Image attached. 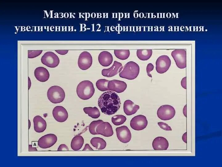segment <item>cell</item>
I'll return each instance as SVG.
<instances>
[{
	"instance_id": "cell-10",
	"label": "cell",
	"mask_w": 222,
	"mask_h": 167,
	"mask_svg": "<svg viewBox=\"0 0 222 167\" xmlns=\"http://www.w3.org/2000/svg\"><path fill=\"white\" fill-rule=\"evenodd\" d=\"M92 61V57L90 53L87 51H83L80 53L78 58V66L82 70L88 69L91 66Z\"/></svg>"
},
{
	"instance_id": "cell-4",
	"label": "cell",
	"mask_w": 222,
	"mask_h": 167,
	"mask_svg": "<svg viewBox=\"0 0 222 167\" xmlns=\"http://www.w3.org/2000/svg\"><path fill=\"white\" fill-rule=\"evenodd\" d=\"M139 66L135 62L131 61L127 63L119 74L120 77L129 80L135 79L139 72Z\"/></svg>"
},
{
	"instance_id": "cell-25",
	"label": "cell",
	"mask_w": 222,
	"mask_h": 167,
	"mask_svg": "<svg viewBox=\"0 0 222 167\" xmlns=\"http://www.w3.org/2000/svg\"><path fill=\"white\" fill-rule=\"evenodd\" d=\"M83 110L85 113L93 118H98L100 115V112L96 107H84Z\"/></svg>"
},
{
	"instance_id": "cell-30",
	"label": "cell",
	"mask_w": 222,
	"mask_h": 167,
	"mask_svg": "<svg viewBox=\"0 0 222 167\" xmlns=\"http://www.w3.org/2000/svg\"><path fill=\"white\" fill-rule=\"evenodd\" d=\"M158 124L159 127L165 131H172V129L167 124L162 122H159Z\"/></svg>"
},
{
	"instance_id": "cell-19",
	"label": "cell",
	"mask_w": 222,
	"mask_h": 167,
	"mask_svg": "<svg viewBox=\"0 0 222 167\" xmlns=\"http://www.w3.org/2000/svg\"><path fill=\"white\" fill-rule=\"evenodd\" d=\"M98 60L100 64L102 66H108L112 63L113 57L110 52L107 51H103L99 54Z\"/></svg>"
},
{
	"instance_id": "cell-34",
	"label": "cell",
	"mask_w": 222,
	"mask_h": 167,
	"mask_svg": "<svg viewBox=\"0 0 222 167\" xmlns=\"http://www.w3.org/2000/svg\"><path fill=\"white\" fill-rule=\"evenodd\" d=\"M55 51L58 54L60 55H65L67 54L68 51V50H55Z\"/></svg>"
},
{
	"instance_id": "cell-13",
	"label": "cell",
	"mask_w": 222,
	"mask_h": 167,
	"mask_svg": "<svg viewBox=\"0 0 222 167\" xmlns=\"http://www.w3.org/2000/svg\"><path fill=\"white\" fill-rule=\"evenodd\" d=\"M116 134L118 140L121 142L126 143L131 140V135L130 131L125 126L117 127L116 129Z\"/></svg>"
},
{
	"instance_id": "cell-16",
	"label": "cell",
	"mask_w": 222,
	"mask_h": 167,
	"mask_svg": "<svg viewBox=\"0 0 222 167\" xmlns=\"http://www.w3.org/2000/svg\"><path fill=\"white\" fill-rule=\"evenodd\" d=\"M127 87V84L125 82L117 79L109 80L108 84L109 90L118 93L123 92Z\"/></svg>"
},
{
	"instance_id": "cell-36",
	"label": "cell",
	"mask_w": 222,
	"mask_h": 167,
	"mask_svg": "<svg viewBox=\"0 0 222 167\" xmlns=\"http://www.w3.org/2000/svg\"><path fill=\"white\" fill-rule=\"evenodd\" d=\"M182 139L186 143H187V132H186L182 136Z\"/></svg>"
},
{
	"instance_id": "cell-31",
	"label": "cell",
	"mask_w": 222,
	"mask_h": 167,
	"mask_svg": "<svg viewBox=\"0 0 222 167\" xmlns=\"http://www.w3.org/2000/svg\"><path fill=\"white\" fill-rule=\"evenodd\" d=\"M154 68V66L151 63H149L146 66V70L147 75L149 76L152 77V76L150 74V72L152 71Z\"/></svg>"
},
{
	"instance_id": "cell-29",
	"label": "cell",
	"mask_w": 222,
	"mask_h": 167,
	"mask_svg": "<svg viewBox=\"0 0 222 167\" xmlns=\"http://www.w3.org/2000/svg\"><path fill=\"white\" fill-rule=\"evenodd\" d=\"M43 51L42 50H28V57L32 58L39 55Z\"/></svg>"
},
{
	"instance_id": "cell-9",
	"label": "cell",
	"mask_w": 222,
	"mask_h": 167,
	"mask_svg": "<svg viewBox=\"0 0 222 167\" xmlns=\"http://www.w3.org/2000/svg\"><path fill=\"white\" fill-rule=\"evenodd\" d=\"M171 65V60L169 57L166 55L159 56L156 62V69L157 72L162 74L169 69Z\"/></svg>"
},
{
	"instance_id": "cell-14",
	"label": "cell",
	"mask_w": 222,
	"mask_h": 167,
	"mask_svg": "<svg viewBox=\"0 0 222 167\" xmlns=\"http://www.w3.org/2000/svg\"><path fill=\"white\" fill-rule=\"evenodd\" d=\"M123 68L122 64L121 62L115 61L110 67L104 69L102 70V75L105 77H113L121 71Z\"/></svg>"
},
{
	"instance_id": "cell-8",
	"label": "cell",
	"mask_w": 222,
	"mask_h": 167,
	"mask_svg": "<svg viewBox=\"0 0 222 167\" xmlns=\"http://www.w3.org/2000/svg\"><path fill=\"white\" fill-rule=\"evenodd\" d=\"M41 61L43 64L50 68L56 67L60 63V59L57 55L51 51L46 52L41 57Z\"/></svg>"
},
{
	"instance_id": "cell-23",
	"label": "cell",
	"mask_w": 222,
	"mask_h": 167,
	"mask_svg": "<svg viewBox=\"0 0 222 167\" xmlns=\"http://www.w3.org/2000/svg\"><path fill=\"white\" fill-rule=\"evenodd\" d=\"M90 142L92 145L98 150L103 149L106 145L105 141L100 137H93L91 139Z\"/></svg>"
},
{
	"instance_id": "cell-1",
	"label": "cell",
	"mask_w": 222,
	"mask_h": 167,
	"mask_svg": "<svg viewBox=\"0 0 222 167\" xmlns=\"http://www.w3.org/2000/svg\"><path fill=\"white\" fill-rule=\"evenodd\" d=\"M98 104L103 113L109 115L115 113L119 109L121 102L117 94L113 91H108L100 96Z\"/></svg>"
},
{
	"instance_id": "cell-6",
	"label": "cell",
	"mask_w": 222,
	"mask_h": 167,
	"mask_svg": "<svg viewBox=\"0 0 222 167\" xmlns=\"http://www.w3.org/2000/svg\"><path fill=\"white\" fill-rule=\"evenodd\" d=\"M175 114V111L174 108L168 105H161L157 111L158 117L163 120H168L172 118Z\"/></svg>"
},
{
	"instance_id": "cell-26",
	"label": "cell",
	"mask_w": 222,
	"mask_h": 167,
	"mask_svg": "<svg viewBox=\"0 0 222 167\" xmlns=\"http://www.w3.org/2000/svg\"><path fill=\"white\" fill-rule=\"evenodd\" d=\"M114 52L117 58L122 60L127 59L130 55V51L128 49H115Z\"/></svg>"
},
{
	"instance_id": "cell-28",
	"label": "cell",
	"mask_w": 222,
	"mask_h": 167,
	"mask_svg": "<svg viewBox=\"0 0 222 167\" xmlns=\"http://www.w3.org/2000/svg\"><path fill=\"white\" fill-rule=\"evenodd\" d=\"M112 123L116 126H118L123 124L126 120V117L122 115H117L112 118Z\"/></svg>"
},
{
	"instance_id": "cell-35",
	"label": "cell",
	"mask_w": 222,
	"mask_h": 167,
	"mask_svg": "<svg viewBox=\"0 0 222 167\" xmlns=\"http://www.w3.org/2000/svg\"><path fill=\"white\" fill-rule=\"evenodd\" d=\"M86 150L93 151V149L90 147L89 144L87 143L85 144L84 148L82 150V151Z\"/></svg>"
},
{
	"instance_id": "cell-22",
	"label": "cell",
	"mask_w": 222,
	"mask_h": 167,
	"mask_svg": "<svg viewBox=\"0 0 222 167\" xmlns=\"http://www.w3.org/2000/svg\"><path fill=\"white\" fill-rule=\"evenodd\" d=\"M84 143L83 137L80 135H75L71 142V147L74 150H78L82 147Z\"/></svg>"
},
{
	"instance_id": "cell-38",
	"label": "cell",
	"mask_w": 222,
	"mask_h": 167,
	"mask_svg": "<svg viewBox=\"0 0 222 167\" xmlns=\"http://www.w3.org/2000/svg\"><path fill=\"white\" fill-rule=\"evenodd\" d=\"M186 107V105L184 106L183 110V114L186 117H187Z\"/></svg>"
},
{
	"instance_id": "cell-11",
	"label": "cell",
	"mask_w": 222,
	"mask_h": 167,
	"mask_svg": "<svg viewBox=\"0 0 222 167\" xmlns=\"http://www.w3.org/2000/svg\"><path fill=\"white\" fill-rule=\"evenodd\" d=\"M148 124L146 117L142 115H139L133 117L130 121V126L134 130L140 131L146 128Z\"/></svg>"
},
{
	"instance_id": "cell-20",
	"label": "cell",
	"mask_w": 222,
	"mask_h": 167,
	"mask_svg": "<svg viewBox=\"0 0 222 167\" xmlns=\"http://www.w3.org/2000/svg\"><path fill=\"white\" fill-rule=\"evenodd\" d=\"M34 127L35 131L38 133L43 132L46 129L47 123L45 120L39 115L35 116L33 118Z\"/></svg>"
},
{
	"instance_id": "cell-12",
	"label": "cell",
	"mask_w": 222,
	"mask_h": 167,
	"mask_svg": "<svg viewBox=\"0 0 222 167\" xmlns=\"http://www.w3.org/2000/svg\"><path fill=\"white\" fill-rule=\"evenodd\" d=\"M56 136L52 134L46 135L39 138L38 141V145L42 148H49L57 142Z\"/></svg>"
},
{
	"instance_id": "cell-24",
	"label": "cell",
	"mask_w": 222,
	"mask_h": 167,
	"mask_svg": "<svg viewBox=\"0 0 222 167\" xmlns=\"http://www.w3.org/2000/svg\"><path fill=\"white\" fill-rule=\"evenodd\" d=\"M152 50L151 49H140L137 51V55L138 58L143 61L147 60L151 57Z\"/></svg>"
},
{
	"instance_id": "cell-33",
	"label": "cell",
	"mask_w": 222,
	"mask_h": 167,
	"mask_svg": "<svg viewBox=\"0 0 222 167\" xmlns=\"http://www.w3.org/2000/svg\"><path fill=\"white\" fill-rule=\"evenodd\" d=\"M181 85L184 88L186 89V77H184L181 81Z\"/></svg>"
},
{
	"instance_id": "cell-21",
	"label": "cell",
	"mask_w": 222,
	"mask_h": 167,
	"mask_svg": "<svg viewBox=\"0 0 222 167\" xmlns=\"http://www.w3.org/2000/svg\"><path fill=\"white\" fill-rule=\"evenodd\" d=\"M139 109L138 105L134 104L130 100H126L124 102V111L127 115H131L135 113Z\"/></svg>"
},
{
	"instance_id": "cell-32",
	"label": "cell",
	"mask_w": 222,
	"mask_h": 167,
	"mask_svg": "<svg viewBox=\"0 0 222 167\" xmlns=\"http://www.w3.org/2000/svg\"><path fill=\"white\" fill-rule=\"evenodd\" d=\"M68 150L69 149L67 146L65 144H60L59 147L57 149L58 151H66Z\"/></svg>"
},
{
	"instance_id": "cell-17",
	"label": "cell",
	"mask_w": 222,
	"mask_h": 167,
	"mask_svg": "<svg viewBox=\"0 0 222 167\" xmlns=\"http://www.w3.org/2000/svg\"><path fill=\"white\" fill-rule=\"evenodd\" d=\"M152 147L155 150H164L167 149L169 146V143L167 140L165 138L158 137L153 140Z\"/></svg>"
},
{
	"instance_id": "cell-7",
	"label": "cell",
	"mask_w": 222,
	"mask_h": 167,
	"mask_svg": "<svg viewBox=\"0 0 222 167\" xmlns=\"http://www.w3.org/2000/svg\"><path fill=\"white\" fill-rule=\"evenodd\" d=\"M171 55L177 66L180 69L186 67V51L185 49H176L173 51Z\"/></svg>"
},
{
	"instance_id": "cell-2",
	"label": "cell",
	"mask_w": 222,
	"mask_h": 167,
	"mask_svg": "<svg viewBox=\"0 0 222 167\" xmlns=\"http://www.w3.org/2000/svg\"><path fill=\"white\" fill-rule=\"evenodd\" d=\"M89 130L92 135H101L105 137L111 136L113 134L111 124L101 120L92 122L89 125Z\"/></svg>"
},
{
	"instance_id": "cell-5",
	"label": "cell",
	"mask_w": 222,
	"mask_h": 167,
	"mask_svg": "<svg viewBox=\"0 0 222 167\" xmlns=\"http://www.w3.org/2000/svg\"><path fill=\"white\" fill-rule=\"evenodd\" d=\"M47 95L49 100L54 104L61 102L65 97V93L63 89L56 85L52 86L48 89Z\"/></svg>"
},
{
	"instance_id": "cell-37",
	"label": "cell",
	"mask_w": 222,
	"mask_h": 167,
	"mask_svg": "<svg viewBox=\"0 0 222 167\" xmlns=\"http://www.w3.org/2000/svg\"><path fill=\"white\" fill-rule=\"evenodd\" d=\"M37 149L35 147H33L31 145H29V151H37Z\"/></svg>"
},
{
	"instance_id": "cell-27",
	"label": "cell",
	"mask_w": 222,
	"mask_h": 167,
	"mask_svg": "<svg viewBox=\"0 0 222 167\" xmlns=\"http://www.w3.org/2000/svg\"><path fill=\"white\" fill-rule=\"evenodd\" d=\"M109 80L105 79H100L96 82V86L97 89L101 91L109 90L108 84Z\"/></svg>"
},
{
	"instance_id": "cell-3",
	"label": "cell",
	"mask_w": 222,
	"mask_h": 167,
	"mask_svg": "<svg viewBox=\"0 0 222 167\" xmlns=\"http://www.w3.org/2000/svg\"><path fill=\"white\" fill-rule=\"evenodd\" d=\"M76 93L78 96L83 100L91 98L95 92V88L93 83L90 81L85 80L82 81L78 85Z\"/></svg>"
},
{
	"instance_id": "cell-15",
	"label": "cell",
	"mask_w": 222,
	"mask_h": 167,
	"mask_svg": "<svg viewBox=\"0 0 222 167\" xmlns=\"http://www.w3.org/2000/svg\"><path fill=\"white\" fill-rule=\"evenodd\" d=\"M52 115L55 119L59 122L65 121L68 117V113L66 109L61 106H57L52 110Z\"/></svg>"
},
{
	"instance_id": "cell-18",
	"label": "cell",
	"mask_w": 222,
	"mask_h": 167,
	"mask_svg": "<svg viewBox=\"0 0 222 167\" xmlns=\"http://www.w3.org/2000/svg\"><path fill=\"white\" fill-rule=\"evenodd\" d=\"M34 75L39 81L44 82L48 80L50 75L49 71L45 68L39 67L35 68L34 71Z\"/></svg>"
}]
</instances>
